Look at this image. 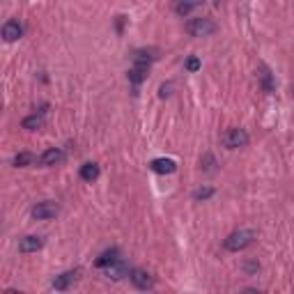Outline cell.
Returning a JSON list of instances; mask_svg holds the SVG:
<instances>
[{
  "mask_svg": "<svg viewBox=\"0 0 294 294\" xmlns=\"http://www.w3.org/2000/svg\"><path fill=\"white\" fill-rule=\"evenodd\" d=\"M253 239H255V232L253 230H237V232L228 234V239L223 241V246H225V251H244L246 246H251Z\"/></svg>",
  "mask_w": 294,
  "mask_h": 294,
  "instance_id": "1",
  "label": "cell"
},
{
  "mask_svg": "<svg viewBox=\"0 0 294 294\" xmlns=\"http://www.w3.org/2000/svg\"><path fill=\"white\" fill-rule=\"evenodd\" d=\"M186 32L191 37H209L216 32V23L211 18H202V16H196L186 23Z\"/></svg>",
  "mask_w": 294,
  "mask_h": 294,
  "instance_id": "2",
  "label": "cell"
},
{
  "mask_svg": "<svg viewBox=\"0 0 294 294\" xmlns=\"http://www.w3.org/2000/svg\"><path fill=\"white\" fill-rule=\"evenodd\" d=\"M223 145L228 150H239V147H246L248 145V133L244 129H228L225 136H223Z\"/></svg>",
  "mask_w": 294,
  "mask_h": 294,
  "instance_id": "3",
  "label": "cell"
},
{
  "mask_svg": "<svg viewBox=\"0 0 294 294\" xmlns=\"http://www.w3.org/2000/svg\"><path fill=\"white\" fill-rule=\"evenodd\" d=\"M58 211H60L58 204L51 202V200H44V202H37L32 207V218H37V221H51V218L58 216Z\"/></svg>",
  "mask_w": 294,
  "mask_h": 294,
  "instance_id": "4",
  "label": "cell"
},
{
  "mask_svg": "<svg viewBox=\"0 0 294 294\" xmlns=\"http://www.w3.org/2000/svg\"><path fill=\"white\" fill-rule=\"evenodd\" d=\"M76 278H78V271H65V274H60V276H55L53 281H51V288L53 290H69L76 283Z\"/></svg>",
  "mask_w": 294,
  "mask_h": 294,
  "instance_id": "5",
  "label": "cell"
},
{
  "mask_svg": "<svg viewBox=\"0 0 294 294\" xmlns=\"http://www.w3.org/2000/svg\"><path fill=\"white\" fill-rule=\"evenodd\" d=\"M106 276L113 278V281H122L124 276H131V271H129V267H126L122 260H115L113 264L106 267Z\"/></svg>",
  "mask_w": 294,
  "mask_h": 294,
  "instance_id": "6",
  "label": "cell"
},
{
  "mask_svg": "<svg viewBox=\"0 0 294 294\" xmlns=\"http://www.w3.org/2000/svg\"><path fill=\"white\" fill-rule=\"evenodd\" d=\"M131 283L138 290H150L152 285H154V278H152L147 271H143V269H133L131 271Z\"/></svg>",
  "mask_w": 294,
  "mask_h": 294,
  "instance_id": "7",
  "label": "cell"
},
{
  "mask_svg": "<svg viewBox=\"0 0 294 294\" xmlns=\"http://www.w3.org/2000/svg\"><path fill=\"white\" fill-rule=\"evenodd\" d=\"M150 168L154 170L156 175H170L177 170V163H175L173 159H154V161L150 163Z\"/></svg>",
  "mask_w": 294,
  "mask_h": 294,
  "instance_id": "8",
  "label": "cell"
},
{
  "mask_svg": "<svg viewBox=\"0 0 294 294\" xmlns=\"http://www.w3.org/2000/svg\"><path fill=\"white\" fill-rule=\"evenodd\" d=\"M21 35H23V28H21L18 21H7V23L2 25V39H5V42H16Z\"/></svg>",
  "mask_w": 294,
  "mask_h": 294,
  "instance_id": "9",
  "label": "cell"
},
{
  "mask_svg": "<svg viewBox=\"0 0 294 294\" xmlns=\"http://www.w3.org/2000/svg\"><path fill=\"white\" fill-rule=\"evenodd\" d=\"M65 161V152L60 150V147H51V150H46L42 156H39V163L42 166H55V163Z\"/></svg>",
  "mask_w": 294,
  "mask_h": 294,
  "instance_id": "10",
  "label": "cell"
},
{
  "mask_svg": "<svg viewBox=\"0 0 294 294\" xmlns=\"http://www.w3.org/2000/svg\"><path fill=\"white\" fill-rule=\"evenodd\" d=\"M42 246H44L42 237H35V234H30V237H23V239H21V244H18V251H21V253H37Z\"/></svg>",
  "mask_w": 294,
  "mask_h": 294,
  "instance_id": "11",
  "label": "cell"
},
{
  "mask_svg": "<svg viewBox=\"0 0 294 294\" xmlns=\"http://www.w3.org/2000/svg\"><path fill=\"white\" fill-rule=\"evenodd\" d=\"M147 72H150V67L147 65H133L131 69H129V83L140 85L145 78H147Z\"/></svg>",
  "mask_w": 294,
  "mask_h": 294,
  "instance_id": "12",
  "label": "cell"
},
{
  "mask_svg": "<svg viewBox=\"0 0 294 294\" xmlns=\"http://www.w3.org/2000/svg\"><path fill=\"white\" fill-rule=\"evenodd\" d=\"M204 0H177L175 2V12L180 14V16H186V14H191L196 7H200Z\"/></svg>",
  "mask_w": 294,
  "mask_h": 294,
  "instance_id": "13",
  "label": "cell"
},
{
  "mask_svg": "<svg viewBox=\"0 0 294 294\" xmlns=\"http://www.w3.org/2000/svg\"><path fill=\"white\" fill-rule=\"evenodd\" d=\"M152 60H156V51L154 48H138V51H133V62L136 65H150Z\"/></svg>",
  "mask_w": 294,
  "mask_h": 294,
  "instance_id": "14",
  "label": "cell"
},
{
  "mask_svg": "<svg viewBox=\"0 0 294 294\" xmlns=\"http://www.w3.org/2000/svg\"><path fill=\"white\" fill-rule=\"evenodd\" d=\"M117 255H120V251H117V248H110V251H103L101 255L97 258V262H95V264L99 267V269H106L108 264H113V262H115V260H120Z\"/></svg>",
  "mask_w": 294,
  "mask_h": 294,
  "instance_id": "15",
  "label": "cell"
},
{
  "mask_svg": "<svg viewBox=\"0 0 294 294\" xmlns=\"http://www.w3.org/2000/svg\"><path fill=\"white\" fill-rule=\"evenodd\" d=\"M99 177V166L97 163H83L81 166V180L83 182H95Z\"/></svg>",
  "mask_w": 294,
  "mask_h": 294,
  "instance_id": "16",
  "label": "cell"
},
{
  "mask_svg": "<svg viewBox=\"0 0 294 294\" xmlns=\"http://www.w3.org/2000/svg\"><path fill=\"white\" fill-rule=\"evenodd\" d=\"M42 124H44V117H42V115H30V117H25V120L21 122V126H23V129H28V131L42 129Z\"/></svg>",
  "mask_w": 294,
  "mask_h": 294,
  "instance_id": "17",
  "label": "cell"
},
{
  "mask_svg": "<svg viewBox=\"0 0 294 294\" xmlns=\"http://www.w3.org/2000/svg\"><path fill=\"white\" fill-rule=\"evenodd\" d=\"M12 163L16 166V168H25V166H30V163H32V154H30V152H21V154L14 156Z\"/></svg>",
  "mask_w": 294,
  "mask_h": 294,
  "instance_id": "18",
  "label": "cell"
},
{
  "mask_svg": "<svg viewBox=\"0 0 294 294\" xmlns=\"http://www.w3.org/2000/svg\"><path fill=\"white\" fill-rule=\"evenodd\" d=\"M214 196V189L211 186H204V189H196L193 191V200H207Z\"/></svg>",
  "mask_w": 294,
  "mask_h": 294,
  "instance_id": "19",
  "label": "cell"
},
{
  "mask_svg": "<svg viewBox=\"0 0 294 294\" xmlns=\"http://www.w3.org/2000/svg\"><path fill=\"white\" fill-rule=\"evenodd\" d=\"M262 88L267 92H274V81H271V74L264 69V74H262Z\"/></svg>",
  "mask_w": 294,
  "mask_h": 294,
  "instance_id": "20",
  "label": "cell"
},
{
  "mask_svg": "<svg viewBox=\"0 0 294 294\" xmlns=\"http://www.w3.org/2000/svg\"><path fill=\"white\" fill-rule=\"evenodd\" d=\"M186 69H189V72H198V69H200V60H198V58H189V60H186Z\"/></svg>",
  "mask_w": 294,
  "mask_h": 294,
  "instance_id": "21",
  "label": "cell"
},
{
  "mask_svg": "<svg viewBox=\"0 0 294 294\" xmlns=\"http://www.w3.org/2000/svg\"><path fill=\"white\" fill-rule=\"evenodd\" d=\"M170 90H173V85H170V83H163L161 88H159V97H161V99L170 97Z\"/></svg>",
  "mask_w": 294,
  "mask_h": 294,
  "instance_id": "22",
  "label": "cell"
},
{
  "mask_svg": "<svg viewBox=\"0 0 294 294\" xmlns=\"http://www.w3.org/2000/svg\"><path fill=\"white\" fill-rule=\"evenodd\" d=\"M260 269V264L258 262H248L246 264V271H248V274H253V271H258Z\"/></svg>",
  "mask_w": 294,
  "mask_h": 294,
  "instance_id": "23",
  "label": "cell"
},
{
  "mask_svg": "<svg viewBox=\"0 0 294 294\" xmlns=\"http://www.w3.org/2000/svg\"><path fill=\"white\" fill-rule=\"evenodd\" d=\"M122 25H124V16H117V32H122Z\"/></svg>",
  "mask_w": 294,
  "mask_h": 294,
  "instance_id": "24",
  "label": "cell"
}]
</instances>
